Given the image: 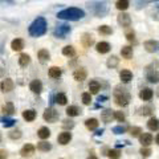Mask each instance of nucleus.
I'll use <instances>...</instances> for the list:
<instances>
[{
	"label": "nucleus",
	"instance_id": "nucleus-1",
	"mask_svg": "<svg viewBox=\"0 0 159 159\" xmlns=\"http://www.w3.org/2000/svg\"><path fill=\"white\" fill-rule=\"evenodd\" d=\"M85 16V12L80 8H66L64 11H60L57 13V17L61 20H69V21H76Z\"/></svg>",
	"mask_w": 159,
	"mask_h": 159
},
{
	"label": "nucleus",
	"instance_id": "nucleus-2",
	"mask_svg": "<svg viewBox=\"0 0 159 159\" xmlns=\"http://www.w3.org/2000/svg\"><path fill=\"white\" fill-rule=\"evenodd\" d=\"M45 32H47V21L44 17H37L31 25H29V34L33 37L43 36Z\"/></svg>",
	"mask_w": 159,
	"mask_h": 159
},
{
	"label": "nucleus",
	"instance_id": "nucleus-3",
	"mask_svg": "<svg viewBox=\"0 0 159 159\" xmlns=\"http://www.w3.org/2000/svg\"><path fill=\"white\" fill-rule=\"evenodd\" d=\"M130 99H131V96L126 89L117 88L116 90H114V102H116L118 106H122V107L127 106Z\"/></svg>",
	"mask_w": 159,
	"mask_h": 159
},
{
	"label": "nucleus",
	"instance_id": "nucleus-4",
	"mask_svg": "<svg viewBox=\"0 0 159 159\" xmlns=\"http://www.w3.org/2000/svg\"><path fill=\"white\" fill-rule=\"evenodd\" d=\"M88 7L98 17H103L107 13V6L105 2H92V3H89Z\"/></svg>",
	"mask_w": 159,
	"mask_h": 159
},
{
	"label": "nucleus",
	"instance_id": "nucleus-5",
	"mask_svg": "<svg viewBox=\"0 0 159 159\" xmlns=\"http://www.w3.org/2000/svg\"><path fill=\"white\" fill-rule=\"evenodd\" d=\"M69 33H70V27L68 24H60V25L56 27V29L53 32L54 37H57V39H65Z\"/></svg>",
	"mask_w": 159,
	"mask_h": 159
},
{
	"label": "nucleus",
	"instance_id": "nucleus-6",
	"mask_svg": "<svg viewBox=\"0 0 159 159\" xmlns=\"http://www.w3.org/2000/svg\"><path fill=\"white\" fill-rule=\"evenodd\" d=\"M44 119H45L47 122H49V123H54L57 121V119L60 118V114H58V111L56 110V109H53V107H48V109H45V111H44Z\"/></svg>",
	"mask_w": 159,
	"mask_h": 159
},
{
	"label": "nucleus",
	"instance_id": "nucleus-7",
	"mask_svg": "<svg viewBox=\"0 0 159 159\" xmlns=\"http://www.w3.org/2000/svg\"><path fill=\"white\" fill-rule=\"evenodd\" d=\"M34 146L31 145V143H27V145H24L23 148L20 150V155H21L23 158H29V157H32L33 154H34Z\"/></svg>",
	"mask_w": 159,
	"mask_h": 159
},
{
	"label": "nucleus",
	"instance_id": "nucleus-8",
	"mask_svg": "<svg viewBox=\"0 0 159 159\" xmlns=\"http://www.w3.org/2000/svg\"><path fill=\"white\" fill-rule=\"evenodd\" d=\"M139 142H141V145L143 147L150 146L152 143V135L150 133H142L141 135H139Z\"/></svg>",
	"mask_w": 159,
	"mask_h": 159
},
{
	"label": "nucleus",
	"instance_id": "nucleus-9",
	"mask_svg": "<svg viewBox=\"0 0 159 159\" xmlns=\"http://www.w3.org/2000/svg\"><path fill=\"white\" fill-rule=\"evenodd\" d=\"M118 23L121 24L122 27H130V24H131L130 15H127L125 12H121V13L118 15Z\"/></svg>",
	"mask_w": 159,
	"mask_h": 159
},
{
	"label": "nucleus",
	"instance_id": "nucleus-10",
	"mask_svg": "<svg viewBox=\"0 0 159 159\" xmlns=\"http://www.w3.org/2000/svg\"><path fill=\"white\" fill-rule=\"evenodd\" d=\"M145 49H146L148 53L158 52V49H159V43H158V41H154V40H148V41L145 43Z\"/></svg>",
	"mask_w": 159,
	"mask_h": 159
},
{
	"label": "nucleus",
	"instance_id": "nucleus-11",
	"mask_svg": "<svg viewBox=\"0 0 159 159\" xmlns=\"http://www.w3.org/2000/svg\"><path fill=\"white\" fill-rule=\"evenodd\" d=\"M70 139H72V134L69 133V131H64V133H61V134L58 135L57 141H58L60 145L65 146V145H68V143L70 142Z\"/></svg>",
	"mask_w": 159,
	"mask_h": 159
},
{
	"label": "nucleus",
	"instance_id": "nucleus-12",
	"mask_svg": "<svg viewBox=\"0 0 159 159\" xmlns=\"http://www.w3.org/2000/svg\"><path fill=\"white\" fill-rule=\"evenodd\" d=\"M13 86H15V84L11 78H6V80H3V82L0 84V89H2V92H11L13 90Z\"/></svg>",
	"mask_w": 159,
	"mask_h": 159
},
{
	"label": "nucleus",
	"instance_id": "nucleus-13",
	"mask_svg": "<svg viewBox=\"0 0 159 159\" xmlns=\"http://www.w3.org/2000/svg\"><path fill=\"white\" fill-rule=\"evenodd\" d=\"M146 78H147V81H148V82L157 84V82H159V72L155 70V69H150V70L147 72Z\"/></svg>",
	"mask_w": 159,
	"mask_h": 159
},
{
	"label": "nucleus",
	"instance_id": "nucleus-14",
	"mask_svg": "<svg viewBox=\"0 0 159 159\" xmlns=\"http://www.w3.org/2000/svg\"><path fill=\"white\" fill-rule=\"evenodd\" d=\"M101 119L105 123H109V122H111L113 119H114V111L110 110V109H106V110H103L101 113Z\"/></svg>",
	"mask_w": 159,
	"mask_h": 159
},
{
	"label": "nucleus",
	"instance_id": "nucleus-15",
	"mask_svg": "<svg viewBox=\"0 0 159 159\" xmlns=\"http://www.w3.org/2000/svg\"><path fill=\"white\" fill-rule=\"evenodd\" d=\"M152 96H154V93H152L151 89H148V88H145L139 92V98L143 99V101H150L152 98Z\"/></svg>",
	"mask_w": 159,
	"mask_h": 159
},
{
	"label": "nucleus",
	"instance_id": "nucleus-16",
	"mask_svg": "<svg viewBox=\"0 0 159 159\" xmlns=\"http://www.w3.org/2000/svg\"><path fill=\"white\" fill-rule=\"evenodd\" d=\"M29 89H31L33 93H36V94L41 93V90H43V84H41V81H40V80H33V81L31 82V85H29Z\"/></svg>",
	"mask_w": 159,
	"mask_h": 159
},
{
	"label": "nucleus",
	"instance_id": "nucleus-17",
	"mask_svg": "<svg viewBox=\"0 0 159 159\" xmlns=\"http://www.w3.org/2000/svg\"><path fill=\"white\" fill-rule=\"evenodd\" d=\"M86 76H88V73H86L85 69H82V68L74 70V73H73V77L76 81H84V80H86Z\"/></svg>",
	"mask_w": 159,
	"mask_h": 159
},
{
	"label": "nucleus",
	"instance_id": "nucleus-18",
	"mask_svg": "<svg viewBox=\"0 0 159 159\" xmlns=\"http://www.w3.org/2000/svg\"><path fill=\"white\" fill-rule=\"evenodd\" d=\"M96 49H97V52L101 53V54L107 53L109 51H110V44L106 43V41H101V43L97 44V48Z\"/></svg>",
	"mask_w": 159,
	"mask_h": 159
},
{
	"label": "nucleus",
	"instance_id": "nucleus-19",
	"mask_svg": "<svg viewBox=\"0 0 159 159\" xmlns=\"http://www.w3.org/2000/svg\"><path fill=\"white\" fill-rule=\"evenodd\" d=\"M119 78H121L122 82H130L133 80V73L130 70H127V69H123V70L119 73Z\"/></svg>",
	"mask_w": 159,
	"mask_h": 159
},
{
	"label": "nucleus",
	"instance_id": "nucleus-20",
	"mask_svg": "<svg viewBox=\"0 0 159 159\" xmlns=\"http://www.w3.org/2000/svg\"><path fill=\"white\" fill-rule=\"evenodd\" d=\"M82 44H84V47H86V48H89V47H92L93 44H94V39H93V36L92 34H89V33H84L82 34Z\"/></svg>",
	"mask_w": 159,
	"mask_h": 159
},
{
	"label": "nucleus",
	"instance_id": "nucleus-21",
	"mask_svg": "<svg viewBox=\"0 0 159 159\" xmlns=\"http://www.w3.org/2000/svg\"><path fill=\"white\" fill-rule=\"evenodd\" d=\"M2 111L6 114V116H12V114L15 113V106H13V103H12V102L4 103L3 107H2Z\"/></svg>",
	"mask_w": 159,
	"mask_h": 159
},
{
	"label": "nucleus",
	"instance_id": "nucleus-22",
	"mask_svg": "<svg viewBox=\"0 0 159 159\" xmlns=\"http://www.w3.org/2000/svg\"><path fill=\"white\" fill-rule=\"evenodd\" d=\"M89 90H90V94H97L99 90H101V85H99V82L97 80H93L89 84Z\"/></svg>",
	"mask_w": 159,
	"mask_h": 159
},
{
	"label": "nucleus",
	"instance_id": "nucleus-23",
	"mask_svg": "<svg viewBox=\"0 0 159 159\" xmlns=\"http://www.w3.org/2000/svg\"><path fill=\"white\" fill-rule=\"evenodd\" d=\"M66 114H68V117H77V116L81 114V109H80L78 106L72 105V106H69L66 109Z\"/></svg>",
	"mask_w": 159,
	"mask_h": 159
},
{
	"label": "nucleus",
	"instance_id": "nucleus-24",
	"mask_svg": "<svg viewBox=\"0 0 159 159\" xmlns=\"http://www.w3.org/2000/svg\"><path fill=\"white\" fill-rule=\"evenodd\" d=\"M39 60H40V62H47L49 61V58H51V54H49V52L47 51V49H41V51L39 52Z\"/></svg>",
	"mask_w": 159,
	"mask_h": 159
},
{
	"label": "nucleus",
	"instance_id": "nucleus-25",
	"mask_svg": "<svg viewBox=\"0 0 159 159\" xmlns=\"http://www.w3.org/2000/svg\"><path fill=\"white\" fill-rule=\"evenodd\" d=\"M147 127L150 129L151 131H157V130H159V119H157V118H151V119H148V122H147Z\"/></svg>",
	"mask_w": 159,
	"mask_h": 159
},
{
	"label": "nucleus",
	"instance_id": "nucleus-26",
	"mask_svg": "<svg viewBox=\"0 0 159 159\" xmlns=\"http://www.w3.org/2000/svg\"><path fill=\"white\" fill-rule=\"evenodd\" d=\"M11 48L13 49V51H21V49L24 48V41L21 39H15L12 44H11Z\"/></svg>",
	"mask_w": 159,
	"mask_h": 159
},
{
	"label": "nucleus",
	"instance_id": "nucleus-27",
	"mask_svg": "<svg viewBox=\"0 0 159 159\" xmlns=\"http://www.w3.org/2000/svg\"><path fill=\"white\" fill-rule=\"evenodd\" d=\"M85 126L89 129V130H96L98 127V121L96 118H89L85 121Z\"/></svg>",
	"mask_w": 159,
	"mask_h": 159
},
{
	"label": "nucleus",
	"instance_id": "nucleus-28",
	"mask_svg": "<svg viewBox=\"0 0 159 159\" xmlns=\"http://www.w3.org/2000/svg\"><path fill=\"white\" fill-rule=\"evenodd\" d=\"M23 118L25 119L27 122H32V121H34V118H36V111L34 110H25L23 113Z\"/></svg>",
	"mask_w": 159,
	"mask_h": 159
},
{
	"label": "nucleus",
	"instance_id": "nucleus-29",
	"mask_svg": "<svg viewBox=\"0 0 159 159\" xmlns=\"http://www.w3.org/2000/svg\"><path fill=\"white\" fill-rule=\"evenodd\" d=\"M155 2H159V0H134V4H135L137 9H141L143 7H146L148 3H155Z\"/></svg>",
	"mask_w": 159,
	"mask_h": 159
},
{
	"label": "nucleus",
	"instance_id": "nucleus-30",
	"mask_svg": "<svg viewBox=\"0 0 159 159\" xmlns=\"http://www.w3.org/2000/svg\"><path fill=\"white\" fill-rule=\"evenodd\" d=\"M37 135L41 139H48L51 137V130L48 127H40V130L37 131Z\"/></svg>",
	"mask_w": 159,
	"mask_h": 159
},
{
	"label": "nucleus",
	"instance_id": "nucleus-31",
	"mask_svg": "<svg viewBox=\"0 0 159 159\" xmlns=\"http://www.w3.org/2000/svg\"><path fill=\"white\" fill-rule=\"evenodd\" d=\"M29 62H31V57H29L27 53L20 54V57H19V64H20V65H21V66H27Z\"/></svg>",
	"mask_w": 159,
	"mask_h": 159
},
{
	"label": "nucleus",
	"instance_id": "nucleus-32",
	"mask_svg": "<svg viewBox=\"0 0 159 159\" xmlns=\"http://www.w3.org/2000/svg\"><path fill=\"white\" fill-rule=\"evenodd\" d=\"M62 54L64 56H68V57H73L74 54H76V51H74V48L72 45H66L62 48Z\"/></svg>",
	"mask_w": 159,
	"mask_h": 159
},
{
	"label": "nucleus",
	"instance_id": "nucleus-33",
	"mask_svg": "<svg viewBox=\"0 0 159 159\" xmlns=\"http://www.w3.org/2000/svg\"><path fill=\"white\" fill-rule=\"evenodd\" d=\"M121 54L123 58H131L133 56V48L131 47H123L121 49Z\"/></svg>",
	"mask_w": 159,
	"mask_h": 159
},
{
	"label": "nucleus",
	"instance_id": "nucleus-34",
	"mask_svg": "<svg viewBox=\"0 0 159 159\" xmlns=\"http://www.w3.org/2000/svg\"><path fill=\"white\" fill-rule=\"evenodd\" d=\"M61 69L57 68V66H52L51 69H49V76H51L52 78H58L61 77Z\"/></svg>",
	"mask_w": 159,
	"mask_h": 159
},
{
	"label": "nucleus",
	"instance_id": "nucleus-35",
	"mask_svg": "<svg viewBox=\"0 0 159 159\" xmlns=\"http://www.w3.org/2000/svg\"><path fill=\"white\" fill-rule=\"evenodd\" d=\"M116 7L119 11H126L129 8V0H118L116 3Z\"/></svg>",
	"mask_w": 159,
	"mask_h": 159
},
{
	"label": "nucleus",
	"instance_id": "nucleus-36",
	"mask_svg": "<svg viewBox=\"0 0 159 159\" xmlns=\"http://www.w3.org/2000/svg\"><path fill=\"white\" fill-rule=\"evenodd\" d=\"M118 62H119V58L117 56H111V57H109L107 58V62H106V65L109 68H116L118 65Z\"/></svg>",
	"mask_w": 159,
	"mask_h": 159
},
{
	"label": "nucleus",
	"instance_id": "nucleus-37",
	"mask_svg": "<svg viewBox=\"0 0 159 159\" xmlns=\"http://www.w3.org/2000/svg\"><path fill=\"white\" fill-rule=\"evenodd\" d=\"M56 102L58 103V105H66L68 98H66V96L64 93H58L56 96Z\"/></svg>",
	"mask_w": 159,
	"mask_h": 159
},
{
	"label": "nucleus",
	"instance_id": "nucleus-38",
	"mask_svg": "<svg viewBox=\"0 0 159 159\" xmlns=\"http://www.w3.org/2000/svg\"><path fill=\"white\" fill-rule=\"evenodd\" d=\"M138 111H139V114H141V116H151L152 111H154V109H152L151 106H143V107L139 109Z\"/></svg>",
	"mask_w": 159,
	"mask_h": 159
},
{
	"label": "nucleus",
	"instance_id": "nucleus-39",
	"mask_svg": "<svg viewBox=\"0 0 159 159\" xmlns=\"http://www.w3.org/2000/svg\"><path fill=\"white\" fill-rule=\"evenodd\" d=\"M51 148H52V145L48 142H40L37 145V150H40V151H49Z\"/></svg>",
	"mask_w": 159,
	"mask_h": 159
},
{
	"label": "nucleus",
	"instance_id": "nucleus-40",
	"mask_svg": "<svg viewBox=\"0 0 159 159\" xmlns=\"http://www.w3.org/2000/svg\"><path fill=\"white\" fill-rule=\"evenodd\" d=\"M98 32L101 34H105V36H107V34H111L113 29H111V27H109V25H101L98 28Z\"/></svg>",
	"mask_w": 159,
	"mask_h": 159
},
{
	"label": "nucleus",
	"instance_id": "nucleus-41",
	"mask_svg": "<svg viewBox=\"0 0 159 159\" xmlns=\"http://www.w3.org/2000/svg\"><path fill=\"white\" fill-rule=\"evenodd\" d=\"M2 122H3V125L6 126V127H11V126H13L15 123H16V121H15V119H12V118H8V117H4V118H2Z\"/></svg>",
	"mask_w": 159,
	"mask_h": 159
},
{
	"label": "nucleus",
	"instance_id": "nucleus-42",
	"mask_svg": "<svg viewBox=\"0 0 159 159\" xmlns=\"http://www.w3.org/2000/svg\"><path fill=\"white\" fill-rule=\"evenodd\" d=\"M107 157L110 159H119L121 158V151L119 150H110L107 152Z\"/></svg>",
	"mask_w": 159,
	"mask_h": 159
},
{
	"label": "nucleus",
	"instance_id": "nucleus-43",
	"mask_svg": "<svg viewBox=\"0 0 159 159\" xmlns=\"http://www.w3.org/2000/svg\"><path fill=\"white\" fill-rule=\"evenodd\" d=\"M141 134H142V129L141 127H137V126L130 127V135L131 137H139Z\"/></svg>",
	"mask_w": 159,
	"mask_h": 159
},
{
	"label": "nucleus",
	"instance_id": "nucleus-44",
	"mask_svg": "<svg viewBox=\"0 0 159 159\" xmlns=\"http://www.w3.org/2000/svg\"><path fill=\"white\" fill-rule=\"evenodd\" d=\"M82 102H84V105H90V102H92L90 93H84L82 94Z\"/></svg>",
	"mask_w": 159,
	"mask_h": 159
},
{
	"label": "nucleus",
	"instance_id": "nucleus-45",
	"mask_svg": "<svg viewBox=\"0 0 159 159\" xmlns=\"http://www.w3.org/2000/svg\"><path fill=\"white\" fill-rule=\"evenodd\" d=\"M139 152H141V155L143 158H148V157L151 155V150H150V148H147V147H142Z\"/></svg>",
	"mask_w": 159,
	"mask_h": 159
},
{
	"label": "nucleus",
	"instance_id": "nucleus-46",
	"mask_svg": "<svg viewBox=\"0 0 159 159\" xmlns=\"http://www.w3.org/2000/svg\"><path fill=\"white\" fill-rule=\"evenodd\" d=\"M62 127H64V129H69V130H70V129L74 127V122L70 121V119H65V121H64V123H62Z\"/></svg>",
	"mask_w": 159,
	"mask_h": 159
},
{
	"label": "nucleus",
	"instance_id": "nucleus-47",
	"mask_svg": "<svg viewBox=\"0 0 159 159\" xmlns=\"http://www.w3.org/2000/svg\"><path fill=\"white\" fill-rule=\"evenodd\" d=\"M114 118L118 119L119 122H123L125 121V114H123L122 111H114Z\"/></svg>",
	"mask_w": 159,
	"mask_h": 159
},
{
	"label": "nucleus",
	"instance_id": "nucleus-48",
	"mask_svg": "<svg viewBox=\"0 0 159 159\" xmlns=\"http://www.w3.org/2000/svg\"><path fill=\"white\" fill-rule=\"evenodd\" d=\"M125 131H126L125 126H116V127H113V133L114 134H123Z\"/></svg>",
	"mask_w": 159,
	"mask_h": 159
},
{
	"label": "nucleus",
	"instance_id": "nucleus-49",
	"mask_svg": "<svg viewBox=\"0 0 159 159\" xmlns=\"http://www.w3.org/2000/svg\"><path fill=\"white\" fill-rule=\"evenodd\" d=\"M20 137H21V131L20 130H15V131L9 133V138L11 139H19Z\"/></svg>",
	"mask_w": 159,
	"mask_h": 159
},
{
	"label": "nucleus",
	"instance_id": "nucleus-50",
	"mask_svg": "<svg viewBox=\"0 0 159 159\" xmlns=\"http://www.w3.org/2000/svg\"><path fill=\"white\" fill-rule=\"evenodd\" d=\"M126 39L130 43H135V34H134V32H127L126 33Z\"/></svg>",
	"mask_w": 159,
	"mask_h": 159
},
{
	"label": "nucleus",
	"instance_id": "nucleus-51",
	"mask_svg": "<svg viewBox=\"0 0 159 159\" xmlns=\"http://www.w3.org/2000/svg\"><path fill=\"white\" fill-rule=\"evenodd\" d=\"M8 157V154L6 150H0V159H6Z\"/></svg>",
	"mask_w": 159,
	"mask_h": 159
},
{
	"label": "nucleus",
	"instance_id": "nucleus-52",
	"mask_svg": "<svg viewBox=\"0 0 159 159\" xmlns=\"http://www.w3.org/2000/svg\"><path fill=\"white\" fill-rule=\"evenodd\" d=\"M88 159H98L96 155H90V157H88Z\"/></svg>",
	"mask_w": 159,
	"mask_h": 159
},
{
	"label": "nucleus",
	"instance_id": "nucleus-53",
	"mask_svg": "<svg viewBox=\"0 0 159 159\" xmlns=\"http://www.w3.org/2000/svg\"><path fill=\"white\" fill-rule=\"evenodd\" d=\"M155 142H157V145H159V134H158L157 138H155Z\"/></svg>",
	"mask_w": 159,
	"mask_h": 159
},
{
	"label": "nucleus",
	"instance_id": "nucleus-54",
	"mask_svg": "<svg viewBox=\"0 0 159 159\" xmlns=\"http://www.w3.org/2000/svg\"><path fill=\"white\" fill-rule=\"evenodd\" d=\"M0 143H2V134H0Z\"/></svg>",
	"mask_w": 159,
	"mask_h": 159
},
{
	"label": "nucleus",
	"instance_id": "nucleus-55",
	"mask_svg": "<svg viewBox=\"0 0 159 159\" xmlns=\"http://www.w3.org/2000/svg\"><path fill=\"white\" fill-rule=\"evenodd\" d=\"M157 93H158V97H159V89H158V90H157Z\"/></svg>",
	"mask_w": 159,
	"mask_h": 159
}]
</instances>
